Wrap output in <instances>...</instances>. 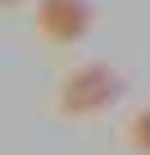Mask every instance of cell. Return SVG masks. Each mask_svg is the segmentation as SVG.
<instances>
[{
	"label": "cell",
	"instance_id": "obj_2",
	"mask_svg": "<svg viewBox=\"0 0 150 155\" xmlns=\"http://www.w3.org/2000/svg\"><path fill=\"white\" fill-rule=\"evenodd\" d=\"M32 23L50 46H78L96 28V5L91 0H37Z\"/></svg>",
	"mask_w": 150,
	"mask_h": 155
},
{
	"label": "cell",
	"instance_id": "obj_1",
	"mask_svg": "<svg viewBox=\"0 0 150 155\" xmlns=\"http://www.w3.org/2000/svg\"><path fill=\"white\" fill-rule=\"evenodd\" d=\"M123 73L100 64V59H87V64H73L64 73V82L55 91V110L64 119H96V114H109L123 96Z\"/></svg>",
	"mask_w": 150,
	"mask_h": 155
},
{
	"label": "cell",
	"instance_id": "obj_4",
	"mask_svg": "<svg viewBox=\"0 0 150 155\" xmlns=\"http://www.w3.org/2000/svg\"><path fill=\"white\" fill-rule=\"evenodd\" d=\"M23 5V0H0V9H18Z\"/></svg>",
	"mask_w": 150,
	"mask_h": 155
},
{
	"label": "cell",
	"instance_id": "obj_3",
	"mask_svg": "<svg viewBox=\"0 0 150 155\" xmlns=\"http://www.w3.org/2000/svg\"><path fill=\"white\" fill-rule=\"evenodd\" d=\"M123 146H127L132 155H150V105H141V110L127 114V123H123Z\"/></svg>",
	"mask_w": 150,
	"mask_h": 155
}]
</instances>
